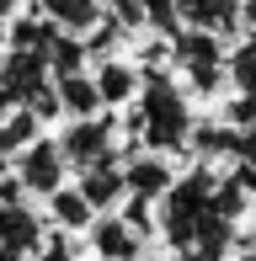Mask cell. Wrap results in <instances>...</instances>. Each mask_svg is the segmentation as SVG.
<instances>
[{"mask_svg": "<svg viewBox=\"0 0 256 261\" xmlns=\"http://www.w3.org/2000/svg\"><path fill=\"white\" fill-rule=\"evenodd\" d=\"M38 261H75V245H69L64 234H59V240H48V245L38 251Z\"/></svg>", "mask_w": 256, "mask_h": 261, "instance_id": "cell-15", "label": "cell"}, {"mask_svg": "<svg viewBox=\"0 0 256 261\" xmlns=\"http://www.w3.org/2000/svg\"><path fill=\"white\" fill-rule=\"evenodd\" d=\"M229 80L240 86L235 117H240V123H251V117H256V38H246L235 54H229Z\"/></svg>", "mask_w": 256, "mask_h": 261, "instance_id": "cell-7", "label": "cell"}, {"mask_svg": "<svg viewBox=\"0 0 256 261\" xmlns=\"http://www.w3.org/2000/svg\"><path fill=\"white\" fill-rule=\"evenodd\" d=\"M176 54H182V64H187V75H192V86L203 91H219V80H224V54H219V38L214 32H182L176 38Z\"/></svg>", "mask_w": 256, "mask_h": 261, "instance_id": "cell-4", "label": "cell"}, {"mask_svg": "<svg viewBox=\"0 0 256 261\" xmlns=\"http://www.w3.org/2000/svg\"><path fill=\"white\" fill-rule=\"evenodd\" d=\"M64 160H75V171H91V165H107L112 149H118V139H112V128L101 123V117H75V123L64 128Z\"/></svg>", "mask_w": 256, "mask_h": 261, "instance_id": "cell-3", "label": "cell"}, {"mask_svg": "<svg viewBox=\"0 0 256 261\" xmlns=\"http://www.w3.org/2000/svg\"><path fill=\"white\" fill-rule=\"evenodd\" d=\"M0 251L38 256V219L27 208H0Z\"/></svg>", "mask_w": 256, "mask_h": 261, "instance_id": "cell-8", "label": "cell"}, {"mask_svg": "<svg viewBox=\"0 0 256 261\" xmlns=\"http://www.w3.org/2000/svg\"><path fill=\"white\" fill-rule=\"evenodd\" d=\"M16 181L27 187V192H38V197L64 192V149L54 144V139H32L16 155Z\"/></svg>", "mask_w": 256, "mask_h": 261, "instance_id": "cell-2", "label": "cell"}, {"mask_svg": "<svg viewBox=\"0 0 256 261\" xmlns=\"http://www.w3.org/2000/svg\"><path fill=\"white\" fill-rule=\"evenodd\" d=\"M128 176V197H139V203H155V197H171V187H176V176H171V165L160 155H139L123 165Z\"/></svg>", "mask_w": 256, "mask_h": 261, "instance_id": "cell-6", "label": "cell"}, {"mask_svg": "<svg viewBox=\"0 0 256 261\" xmlns=\"http://www.w3.org/2000/svg\"><path fill=\"white\" fill-rule=\"evenodd\" d=\"M80 192L91 197V208H112V203H118V197L128 192V176L118 171V160L91 165V171H80Z\"/></svg>", "mask_w": 256, "mask_h": 261, "instance_id": "cell-9", "label": "cell"}, {"mask_svg": "<svg viewBox=\"0 0 256 261\" xmlns=\"http://www.w3.org/2000/svg\"><path fill=\"white\" fill-rule=\"evenodd\" d=\"M139 134H144V144L155 149V155L182 149L192 139L187 96H182L166 75H144V91H139Z\"/></svg>", "mask_w": 256, "mask_h": 261, "instance_id": "cell-1", "label": "cell"}, {"mask_svg": "<svg viewBox=\"0 0 256 261\" xmlns=\"http://www.w3.org/2000/svg\"><path fill=\"white\" fill-rule=\"evenodd\" d=\"M59 101H64V112H75V117H96V107H101L96 75H75V69H64V75H59Z\"/></svg>", "mask_w": 256, "mask_h": 261, "instance_id": "cell-11", "label": "cell"}, {"mask_svg": "<svg viewBox=\"0 0 256 261\" xmlns=\"http://www.w3.org/2000/svg\"><path fill=\"white\" fill-rule=\"evenodd\" d=\"M235 160L256 171V123H246V128H240V149H235Z\"/></svg>", "mask_w": 256, "mask_h": 261, "instance_id": "cell-14", "label": "cell"}, {"mask_svg": "<svg viewBox=\"0 0 256 261\" xmlns=\"http://www.w3.org/2000/svg\"><path fill=\"white\" fill-rule=\"evenodd\" d=\"M48 11L59 21H75V27H91V21H96V0H48Z\"/></svg>", "mask_w": 256, "mask_h": 261, "instance_id": "cell-13", "label": "cell"}, {"mask_svg": "<svg viewBox=\"0 0 256 261\" xmlns=\"http://www.w3.org/2000/svg\"><path fill=\"white\" fill-rule=\"evenodd\" d=\"M235 261H256V234H251L246 245H240V256H235Z\"/></svg>", "mask_w": 256, "mask_h": 261, "instance_id": "cell-16", "label": "cell"}, {"mask_svg": "<svg viewBox=\"0 0 256 261\" xmlns=\"http://www.w3.org/2000/svg\"><path fill=\"white\" fill-rule=\"evenodd\" d=\"M139 80H144V75H139L134 64H118V59L96 69V91H101V101H107V107H118V101H134L139 91H144Z\"/></svg>", "mask_w": 256, "mask_h": 261, "instance_id": "cell-10", "label": "cell"}, {"mask_svg": "<svg viewBox=\"0 0 256 261\" xmlns=\"http://www.w3.org/2000/svg\"><path fill=\"white\" fill-rule=\"evenodd\" d=\"M139 245H144V234H139L123 213H107V219H96V229H91V251L101 261H139Z\"/></svg>", "mask_w": 256, "mask_h": 261, "instance_id": "cell-5", "label": "cell"}, {"mask_svg": "<svg viewBox=\"0 0 256 261\" xmlns=\"http://www.w3.org/2000/svg\"><path fill=\"white\" fill-rule=\"evenodd\" d=\"M48 208H54V224H59V229H96V208H91V197L80 192V187L75 192H69V187L54 192Z\"/></svg>", "mask_w": 256, "mask_h": 261, "instance_id": "cell-12", "label": "cell"}]
</instances>
